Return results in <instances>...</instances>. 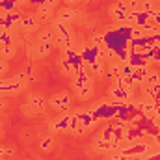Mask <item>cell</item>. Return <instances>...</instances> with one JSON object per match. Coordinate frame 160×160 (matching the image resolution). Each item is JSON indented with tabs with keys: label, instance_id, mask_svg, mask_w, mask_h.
Wrapping results in <instances>:
<instances>
[{
	"label": "cell",
	"instance_id": "cell-1",
	"mask_svg": "<svg viewBox=\"0 0 160 160\" xmlns=\"http://www.w3.org/2000/svg\"><path fill=\"white\" fill-rule=\"evenodd\" d=\"M128 11H130V9H128V6H127V0H119V2H116L114 6H110V15H112V19L118 21V22H125Z\"/></svg>",
	"mask_w": 160,
	"mask_h": 160
},
{
	"label": "cell",
	"instance_id": "cell-2",
	"mask_svg": "<svg viewBox=\"0 0 160 160\" xmlns=\"http://www.w3.org/2000/svg\"><path fill=\"white\" fill-rule=\"evenodd\" d=\"M71 112L67 110V112H63L60 118L56 121H52L50 125H48V128H50V132H63V130H69V123H71Z\"/></svg>",
	"mask_w": 160,
	"mask_h": 160
},
{
	"label": "cell",
	"instance_id": "cell-3",
	"mask_svg": "<svg viewBox=\"0 0 160 160\" xmlns=\"http://www.w3.org/2000/svg\"><path fill=\"white\" fill-rule=\"evenodd\" d=\"M19 26H21V30L24 34H32V32H36L39 28V19L36 15H26L24 19H21V24Z\"/></svg>",
	"mask_w": 160,
	"mask_h": 160
},
{
	"label": "cell",
	"instance_id": "cell-4",
	"mask_svg": "<svg viewBox=\"0 0 160 160\" xmlns=\"http://www.w3.org/2000/svg\"><path fill=\"white\" fill-rule=\"evenodd\" d=\"M50 26H52V30H54V34H58V36H62V38H71L73 36V32H71V28H69V24H65V22H62L60 19H52L50 21Z\"/></svg>",
	"mask_w": 160,
	"mask_h": 160
},
{
	"label": "cell",
	"instance_id": "cell-5",
	"mask_svg": "<svg viewBox=\"0 0 160 160\" xmlns=\"http://www.w3.org/2000/svg\"><path fill=\"white\" fill-rule=\"evenodd\" d=\"M88 84H91V73L84 67V69H80L78 73H75V82H73V86H75V89H80V88H84V86H88Z\"/></svg>",
	"mask_w": 160,
	"mask_h": 160
},
{
	"label": "cell",
	"instance_id": "cell-6",
	"mask_svg": "<svg viewBox=\"0 0 160 160\" xmlns=\"http://www.w3.org/2000/svg\"><path fill=\"white\" fill-rule=\"evenodd\" d=\"M50 104H52L54 108L62 110V112H67V110H69V104H71V97H69L67 93H60V95H56V97L50 101Z\"/></svg>",
	"mask_w": 160,
	"mask_h": 160
},
{
	"label": "cell",
	"instance_id": "cell-7",
	"mask_svg": "<svg viewBox=\"0 0 160 160\" xmlns=\"http://www.w3.org/2000/svg\"><path fill=\"white\" fill-rule=\"evenodd\" d=\"M149 65H145V67H138V69H134V73L128 77L130 82L136 86V84H145V78H147V75H149Z\"/></svg>",
	"mask_w": 160,
	"mask_h": 160
},
{
	"label": "cell",
	"instance_id": "cell-8",
	"mask_svg": "<svg viewBox=\"0 0 160 160\" xmlns=\"http://www.w3.org/2000/svg\"><path fill=\"white\" fill-rule=\"evenodd\" d=\"M56 19H60L62 22H65V24H69V22H73L75 19H77V11L73 9V8H62L60 11H58V15H56Z\"/></svg>",
	"mask_w": 160,
	"mask_h": 160
},
{
	"label": "cell",
	"instance_id": "cell-9",
	"mask_svg": "<svg viewBox=\"0 0 160 160\" xmlns=\"http://www.w3.org/2000/svg\"><path fill=\"white\" fill-rule=\"evenodd\" d=\"M86 69H88L91 75H95V77H102V75H106V65H104L102 60H97V62L86 63Z\"/></svg>",
	"mask_w": 160,
	"mask_h": 160
},
{
	"label": "cell",
	"instance_id": "cell-10",
	"mask_svg": "<svg viewBox=\"0 0 160 160\" xmlns=\"http://www.w3.org/2000/svg\"><path fill=\"white\" fill-rule=\"evenodd\" d=\"M93 149H95L97 153H114V151H118V149H116V145H114L112 142H104V140H101V138H97V140H95Z\"/></svg>",
	"mask_w": 160,
	"mask_h": 160
},
{
	"label": "cell",
	"instance_id": "cell-11",
	"mask_svg": "<svg viewBox=\"0 0 160 160\" xmlns=\"http://www.w3.org/2000/svg\"><path fill=\"white\" fill-rule=\"evenodd\" d=\"M28 104H30L32 108H36L38 112H43V110H45V106H47V101H45L41 95L32 93V95H28Z\"/></svg>",
	"mask_w": 160,
	"mask_h": 160
},
{
	"label": "cell",
	"instance_id": "cell-12",
	"mask_svg": "<svg viewBox=\"0 0 160 160\" xmlns=\"http://www.w3.org/2000/svg\"><path fill=\"white\" fill-rule=\"evenodd\" d=\"M36 17H38L39 21H50V19H52V6H48V4L38 6V9H36Z\"/></svg>",
	"mask_w": 160,
	"mask_h": 160
},
{
	"label": "cell",
	"instance_id": "cell-13",
	"mask_svg": "<svg viewBox=\"0 0 160 160\" xmlns=\"http://www.w3.org/2000/svg\"><path fill=\"white\" fill-rule=\"evenodd\" d=\"M17 54V48H15V45H8V47H2L0 48V60H11L13 56Z\"/></svg>",
	"mask_w": 160,
	"mask_h": 160
},
{
	"label": "cell",
	"instance_id": "cell-14",
	"mask_svg": "<svg viewBox=\"0 0 160 160\" xmlns=\"http://www.w3.org/2000/svg\"><path fill=\"white\" fill-rule=\"evenodd\" d=\"M8 45H13V32L4 28L0 32V48L2 47H8Z\"/></svg>",
	"mask_w": 160,
	"mask_h": 160
},
{
	"label": "cell",
	"instance_id": "cell-15",
	"mask_svg": "<svg viewBox=\"0 0 160 160\" xmlns=\"http://www.w3.org/2000/svg\"><path fill=\"white\" fill-rule=\"evenodd\" d=\"M91 95H93V86H91V84H88V86L77 89V97H78L80 101H88Z\"/></svg>",
	"mask_w": 160,
	"mask_h": 160
},
{
	"label": "cell",
	"instance_id": "cell-16",
	"mask_svg": "<svg viewBox=\"0 0 160 160\" xmlns=\"http://www.w3.org/2000/svg\"><path fill=\"white\" fill-rule=\"evenodd\" d=\"M110 97L114 99V101H128L127 99V95H125V89L123 88H118V86H114V88H110Z\"/></svg>",
	"mask_w": 160,
	"mask_h": 160
},
{
	"label": "cell",
	"instance_id": "cell-17",
	"mask_svg": "<svg viewBox=\"0 0 160 160\" xmlns=\"http://www.w3.org/2000/svg\"><path fill=\"white\" fill-rule=\"evenodd\" d=\"M60 65H62V73H63V75H75V71H73V63L67 60L65 54L60 58Z\"/></svg>",
	"mask_w": 160,
	"mask_h": 160
},
{
	"label": "cell",
	"instance_id": "cell-18",
	"mask_svg": "<svg viewBox=\"0 0 160 160\" xmlns=\"http://www.w3.org/2000/svg\"><path fill=\"white\" fill-rule=\"evenodd\" d=\"M54 30L50 28V30H41L39 36H38V43H52V39H54Z\"/></svg>",
	"mask_w": 160,
	"mask_h": 160
},
{
	"label": "cell",
	"instance_id": "cell-19",
	"mask_svg": "<svg viewBox=\"0 0 160 160\" xmlns=\"http://www.w3.org/2000/svg\"><path fill=\"white\" fill-rule=\"evenodd\" d=\"M121 67H123V62H114V63H110V69H108V77L114 80L121 77Z\"/></svg>",
	"mask_w": 160,
	"mask_h": 160
},
{
	"label": "cell",
	"instance_id": "cell-20",
	"mask_svg": "<svg viewBox=\"0 0 160 160\" xmlns=\"http://www.w3.org/2000/svg\"><path fill=\"white\" fill-rule=\"evenodd\" d=\"M89 45H93V47H104V34L93 32L91 34V39H89Z\"/></svg>",
	"mask_w": 160,
	"mask_h": 160
},
{
	"label": "cell",
	"instance_id": "cell-21",
	"mask_svg": "<svg viewBox=\"0 0 160 160\" xmlns=\"http://www.w3.org/2000/svg\"><path fill=\"white\" fill-rule=\"evenodd\" d=\"M142 95H143L145 101H155V89H153V86L143 84V91H142Z\"/></svg>",
	"mask_w": 160,
	"mask_h": 160
},
{
	"label": "cell",
	"instance_id": "cell-22",
	"mask_svg": "<svg viewBox=\"0 0 160 160\" xmlns=\"http://www.w3.org/2000/svg\"><path fill=\"white\" fill-rule=\"evenodd\" d=\"M140 8H142V11H145V13H151V11L157 9V8H155V0H142V2H140Z\"/></svg>",
	"mask_w": 160,
	"mask_h": 160
},
{
	"label": "cell",
	"instance_id": "cell-23",
	"mask_svg": "<svg viewBox=\"0 0 160 160\" xmlns=\"http://www.w3.org/2000/svg\"><path fill=\"white\" fill-rule=\"evenodd\" d=\"M52 145H54V138H52V136H47V138H43V142H41V149H43V151H48V149H52Z\"/></svg>",
	"mask_w": 160,
	"mask_h": 160
},
{
	"label": "cell",
	"instance_id": "cell-24",
	"mask_svg": "<svg viewBox=\"0 0 160 160\" xmlns=\"http://www.w3.org/2000/svg\"><path fill=\"white\" fill-rule=\"evenodd\" d=\"M134 73V67L127 62H123V67H121V77H130Z\"/></svg>",
	"mask_w": 160,
	"mask_h": 160
},
{
	"label": "cell",
	"instance_id": "cell-25",
	"mask_svg": "<svg viewBox=\"0 0 160 160\" xmlns=\"http://www.w3.org/2000/svg\"><path fill=\"white\" fill-rule=\"evenodd\" d=\"M160 75L158 73H153V71H149V75H147V78H145V84H149V86H155L157 82H158Z\"/></svg>",
	"mask_w": 160,
	"mask_h": 160
},
{
	"label": "cell",
	"instance_id": "cell-26",
	"mask_svg": "<svg viewBox=\"0 0 160 160\" xmlns=\"http://www.w3.org/2000/svg\"><path fill=\"white\" fill-rule=\"evenodd\" d=\"M80 125H82V123H80V119L75 116V114H73V116H71V123H69V130H71V132H75Z\"/></svg>",
	"mask_w": 160,
	"mask_h": 160
},
{
	"label": "cell",
	"instance_id": "cell-27",
	"mask_svg": "<svg viewBox=\"0 0 160 160\" xmlns=\"http://www.w3.org/2000/svg\"><path fill=\"white\" fill-rule=\"evenodd\" d=\"M22 110H24V116H36V114H38V110H36V108H32L30 104H26Z\"/></svg>",
	"mask_w": 160,
	"mask_h": 160
},
{
	"label": "cell",
	"instance_id": "cell-28",
	"mask_svg": "<svg viewBox=\"0 0 160 160\" xmlns=\"http://www.w3.org/2000/svg\"><path fill=\"white\" fill-rule=\"evenodd\" d=\"M8 67H9V65H8V62H6V60H0V77L8 71Z\"/></svg>",
	"mask_w": 160,
	"mask_h": 160
},
{
	"label": "cell",
	"instance_id": "cell-29",
	"mask_svg": "<svg viewBox=\"0 0 160 160\" xmlns=\"http://www.w3.org/2000/svg\"><path fill=\"white\" fill-rule=\"evenodd\" d=\"M86 132H88V128H86V127H84V125H80L78 128H77V130H75V134H77V136H84V134H86Z\"/></svg>",
	"mask_w": 160,
	"mask_h": 160
},
{
	"label": "cell",
	"instance_id": "cell-30",
	"mask_svg": "<svg viewBox=\"0 0 160 160\" xmlns=\"http://www.w3.org/2000/svg\"><path fill=\"white\" fill-rule=\"evenodd\" d=\"M4 155H13V149H4V147H0V158H2Z\"/></svg>",
	"mask_w": 160,
	"mask_h": 160
},
{
	"label": "cell",
	"instance_id": "cell-31",
	"mask_svg": "<svg viewBox=\"0 0 160 160\" xmlns=\"http://www.w3.org/2000/svg\"><path fill=\"white\" fill-rule=\"evenodd\" d=\"M63 2H65V6H67V8H71V6H77L80 0H63Z\"/></svg>",
	"mask_w": 160,
	"mask_h": 160
},
{
	"label": "cell",
	"instance_id": "cell-32",
	"mask_svg": "<svg viewBox=\"0 0 160 160\" xmlns=\"http://www.w3.org/2000/svg\"><path fill=\"white\" fill-rule=\"evenodd\" d=\"M28 2H32V4H36V6H43V4H48V0H28Z\"/></svg>",
	"mask_w": 160,
	"mask_h": 160
},
{
	"label": "cell",
	"instance_id": "cell-33",
	"mask_svg": "<svg viewBox=\"0 0 160 160\" xmlns=\"http://www.w3.org/2000/svg\"><path fill=\"white\" fill-rule=\"evenodd\" d=\"M6 106H8V101L6 99H0V110H4Z\"/></svg>",
	"mask_w": 160,
	"mask_h": 160
},
{
	"label": "cell",
	"instance_id": "cell-34",
	"mask_svg": "<svg viewBox=\"0 0 160 160\" xmlns=\"http://www.w3.org/2000/svg\"><path fill=\"white\" fill-rule=\"evenodd\" d=\"M11 2H15V4H17V6H21V4H26V2H28V0H11Z\"/></svg>",
	"mask_w": 160,
	"mask_h": 160
},
{
	"label": "cell",
	"instance_id": "cell-35",
	"mask_svg": "<svg viewBox=\"0 0 160 160\" xmlns=\"http://www.w3.org/2000/svg\"><path fill=\"white\" fill-rule=\"evenodd\" d=\"M155 102H160V91L155 95Z\"/></svg>",
	"mask_w": 160,
	"mask_h": 160
},
{
	"label": "cell",
	"instance_id": "cell-36",
	"mask_svg": "<svg viewBox=\"0 0 160 160\" xmlns=\"http://www.w3.org/2000/svg\"><path fill=\"white\" fill-rule=\"evenodd\" d=\"M158 84H160V78H158Z\"/></svg>",
	"mask_w": 160,
	"mask_h": 160
},
{
	"label": "cell",
	"instance_id": "cell-37",
	"mask_svg": "<svg viewBox=\"0 0 160 160\" xmlns=\"http://www.w3.org/2000/svg\"><path fill=\"white\" fill-rule=\"evenodd\" d=\"M108 160H110V158H108Z\"/></svg>",
	"mask_w": 160,
	"mask_h": 160
},
{
	"label": "cell",
	"instance_id": "cell-38",
	"mask_svg": "<svg viewBox=\"0 0 160 160\" xmlns=\"http://www.w3.org/2000/svg\"><path fill=\"white\" fill-rule=\"evenodd\" d=\"M158 2H160V0H158Z\"/></svg>",
	"mask_w": 160,
	"mask_h": 160
}]
</instances>
